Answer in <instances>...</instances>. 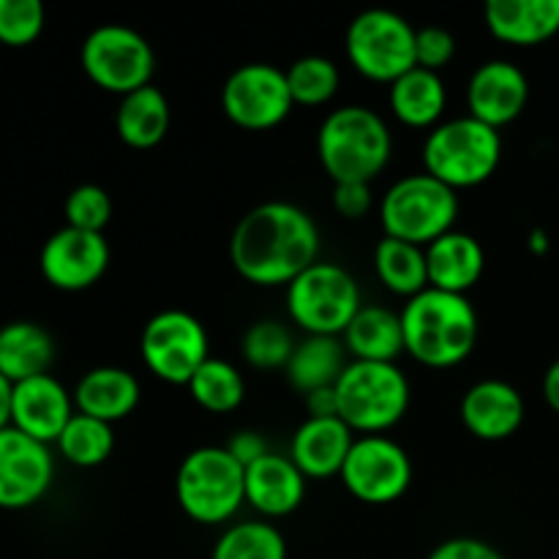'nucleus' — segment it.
<instances>
[{
  "label": "nucleus",
  "instance_id": "obj_3",
  "mask_svg": "<svg viewBox=\"0 0 559 559\" xmlns=\"http://www.w3.org/2000/svg\"><path fill=\"white\" fill-rule=\"evenodd\" d=\"M391 151L385 120L360 104L333 109L317 134V153L333 183H371L388 167Z\"/></svg>",
  "mask_w": 559,
  "mask_h": 559
},
{
  "label": "nucleus",
  "instance_id": "obj_41",
  "mask_svg": "<svg viewBox=\"0 0 559 559\" xmlns=\"http://www.w3.org/2000/svg\"><path fill=\"white\" fill-rule=\"evenodd\" d=\"M306 409H309V418H338L336 385L306 393Z\"/></svg>",
  "mask_w": 559,
  "mask_h": 559
},
{
  "label": "nucleus",
  "instance_id": "obj_38",
  "mask_svg": "<svg viewBox=\"0 0 559 559\" xmlns=\"http://www.w3.org/2000/svg\"><path fill=\"white\" fill-rule=\"evenodd\" d=\"M426 559H506L497 546L486 544L480 538H451L435 546Z\"/></svg>",
  "mask_w": 559,
  "mask_h": 559
},
{
  "label": "nucleus",
  "instance_id": "obj_1",
  "mask_svg": "<svg viewBox=\"0 0 559 559\" xmlns=\"http://www.w3.org/2000/svg\"><path fill=\"white\" fill-rule=\"evenodd\" d=\"M320 254V229L293 202H262L251 207L229 238L233 267L260 287H289Z\"/></svg>",
  "mask_w": 559,
  "mask_h": 559
},
{
  "label": "nucleus",
  "instance_id": "obj_8",
  "mask_svg": "<svg viewBox=\"0 0 559 559\" xmlns=\"http://www.w3.org/2000/svg\"><path fill=\"white\" fill-rule=\"evenodd\" d=\"M358 282L336 262H314L287 287V311L309 336H344L360 311Z\"/></svg>",
  "mask_w": 559,
  "mask_h": 559
},
{
  "label": "nucleus",
  "instance_id": "obj_30",
  "mask_svg": "<svg viewBox=\"0 0 559 559\" xmlns=\"http://www.w3.org/2000/svg\"><path fill=\"white\" fill-rule=\"evenodd\" d=\"M112 424H104V420L82 413H74V418L69 420L63 435L58 437V451L63 453L66 462L82 469L98 467V464L107 462L112 456Z\"/></svg>",
  "mask_w": 559,
  "mask_h": 559
},
{
  "label": "nucleus",
  "instance_id": "obj_7",
  "mask_svg": "<svg viewBox=\"0 0 559 559\" xmlns=\"http://www.w3.org/2000/svg\"><path fill=\"white\" fill-rule=\"evenodd\" d=\"M459 216V197L431 175L396 180L380 202V222L388 238L429 246L451 233Z\"/></svg>",
  "mask_w": 559,
  "mask_h": 559
},
{
  "label": "nucleus",
  "instance_id": "obj_25",
  "mask_svg": "<svg viewBox=\"0 0 559 559\" xmlns=\"http://www.w3.org/2000/svg\"><path fill=\"white\" fill-rule=\"evenodd\" d=\"M344 347L353 360L393 364L404 353L402 314L385 306H360L344 331Z\"/></svg>",
  "mask_w": 559,
  "mask_h": 559
},
{
  "label": "nucleus",
  "instance_id": "obj_37",
  "mask_svg": "<svg viewBox=\"0 0 559 559\" xmlns=\"http://www.w3.org/2000/svg\"><path fill=\"white\" fill-rule=\"evenodd\" d=\"M453 55H456V38L445 27L429 25L415 33V63H418V69L440 74V69L451 63Z\"/></svg>",
  "mask_w": 559,
  "mask_h": 559
},
{
  "label": "nucleus",
  "instance_id": "obj_16",
  "mask_svg": "<svg viewBox=\"0 0 559 559\" xmlns=\"http://www.w3.org/2000/svg\"><path fill=\"white\" fill-rule=\"evenodd\" d=\"M530 98V82L511 60H489L469 76L467 107L469 118L500 131L524 112Z\"/></svg>",
  "mask_w": 559,
  "mask_h": 559
},
{
  "label": "nucleus",
  "instance_id": "obj_23",
  "mask_svg": "<svg viewBox=\"0 0 559 559\" xmlns=\"http://www.w3.org/2000/svg\"><path fill=\"white\" fill-rule=\"evenodd\" d=\"M140 404V382L131 371L118 366H98L91 369L74 388L76 413L115 424L131 415Z\"/></svg>",
  "mask_w": 559,
  "mask_h": 559
},
{
  "label": "nucleus",
  "instance_id": "obj_24",
  "mask_svg": "<svg viewBox=\"0 0 559 559\" xmlns=\"http://www.w3.org/2000/svg\"><path fill=\"white\" fill-rule=\"evenodd\" d=\"M55 360V342L38 322L16 320L0 328V374L16 385L31 377L49 374Z\"/></svg>",
  "mask_w": 559,
  "mask_h": 559
},
{
  "label": "nucleus",
  "instance_id": "obj_26",
  "mask_svg": "<svg viewBox=\"0 0 559 559\" xmlns=\"http://www.w3.org/2000/svg\"><path fill=\"white\" fill-rule=\"evenodd\" d=\"M347 369V347L338 336H306L295 344L287 364V380L298 393H314L333 388Z\"/></svg>",
  "mask_w": 559,
  "mask_h": 559
},
{
  "label": "nucleus",
  "instance_id": "obj_14",
  "mask_svg": "<svg viewBox=\"0 0 559 559\" xmlns=\"http://www.w3.org/2000/svg\"><path fill=\"white\" fill-rule=\"evenodd\" d=\"M55 459L49 445L22 435L14 426L0 429V508L25 511L49 491Z\"/></svg>",
  "mask_w": 559,
  "mask_h": 559
},
{
  "label": "nucleus",
  "instance_id": "obj_9",
  "mask_svg": "<svg viewBox=\"0 0 559 559\" xmlns=\"http://www.w3.org/2000/svg\"><path fill=\"white\" fill-rule=\"evenodd\" d=\"M415 27L391 9L360 11L347 27V58L358 74L396 82L415 69Z\"/></svg>",
  "mask_w": 559,
  "mask_h": 559
},
{
  "label": "nucleus",
  "instance_id": "obj_21",
  "mask_svg": "<svg viewBox=\"0 0 559 559\" xmlns=\"http://www.w3.org/2000/svg\"><path fill=\"white\" fill-rule=\"evenodd\" d=\"M486 27L516 47H535L559 33V0H489Z\"/></svg>",
  "mask_w": 559,
  "mask_h": 559
},
{
  "label": "nucleus",
  "instance_id": "obj_28",
  "mask_svg": "<svg viewBox=\"0 0 559 559\" xmlns=\"http://www.w3.org/2000/svg\"><path fill=\"white\" fill-rule=\"evenodd\" d=\"M118 136L129 147H153L167 136L169 131V102L158 87L147 85L120 98L118 115H115Z\"/></svg>",
  "mask_w": 559,
  "mask_h": 559
},
{
  "label": "nucleus",
  "instance_id": "obj_18",
  "mask_svg": "<svg viewBox=\"0 0 559 559\" xmlns=\"http://www.w3.org/2000/svg\"><path fill=\"white\" fill-rule=\"evenodd\" d=\"M462 420L478 440L500 442L516 435L524 424V399L511 382L480 380L464 393Z\"/></svg>",
  "mask_w": 559,
  "mask_h": 559
},
{
  "label": "nucleus",
  "instance_id": "obj_40",
  "mask_svg": "<svg viewBox=\"0 0 559 559\" xmlns=\"http://www.w3.org/2000/svg\"><path fill=\"white\" fill-rule=\"evenodd\" d=\"M227 448L229 453H233L235 459H238L243 467H249V464H254L257 459H262L267 451V442L262 440V435H257V431H235L233 440H229Z\"/></svg>",
  "mask_w": 559,
  "mask_h": 559
},
{
  "label": "nucleus",
  "instance_id": "obj_5",
  "mask_svg": "<svg viewBox=\"0 0 559 559\" xmlns=\"http://www.w3.org/2000/svg\"><path fill=\"white\" fill-rule=\"evenodd\" d=\"M175 495L189 519L224 524L246 502V467L227 448H197L180 462Z\"/></svg>",
  "mask_w": 559,
  "mask_h": 559
},
{
  "label": "nucleus",
  "instance_id": "obj_32",
  "mask_svg": "<svg viewBox=\"0 0 559 559\" xmlns=\"http://www.w3.org/2000/svg\"><path fill=\"white\" fill-rule=\"evenodd\" d=\"M211 559H287V540L267 522L233 524L218 535Z\"/></svg>",
  "mask_w": 559,
  "mask_h": 559
},
{
  "label": "nucleus",
  "instance_id": "obj_2",
  "mask_svg": "<svg viewBox=\"0 0 559 559\" xmlns=\"http://www.w3.org/2000/svg\"><path fill=\"white\" fill-rule=\"evenodd\" d=\"M402 328L404 349L431 369L459 366L478 344V314L467 295L435 287L409 298L402 311Z\"/></svg>",
  "mask_w": 559,
  "mask_h": 559
},
{
  "label": "nucleus",
  "instance_id": "obj_11",
  "mask_svg": "<svg viewBox=\"0 0 559 559\" xmlns=\"http://www.w3.org/2000/svg\"><path fill=\"white\" fill-rule=\"evenodd\" d=\"M140 353L147 369L173 385H189L191 377L211 358L205 328L183 309L153 314L142 331Z\"/></svg>",
  "mask_w": 559,
  "mask_h": 559
},
{
  "label": "nucleus",
  "instance_id": "obj_4",
  "mask_svg": "<svg viewBox=\"0 0 559 559\" xmlns=\"http://www.w3.org/2000/svg\"><path fill=\"white\" fill-rule=\"evenodd\" d=\"M500 131L469 115L440 123L424 145L426 175L451 186L453 191L473 189L489 180L500 167Z\"/></svg>",
  "mask_w": 559,
  "mask_h": 559
},
{
  "label": "nucleus",
  "instance_id": "obj_22",
  "mask_svg": "<svg viewBox=\"0 0 559 559\" xmlns=\"http://www.w3.org/2000/svg\"><path fill=\"white\" fill-rule=\"evenodd\" d=\"M426 267H429V287L464 295L484 276V246L473 235L451 229L442 238H437L435 243H429Z\"/></svg>",
  "mask_w": 559,
  "mask_h": 559
},
{
  "label": "nucleus",
  "instance_id": "obj_33",
  "mask_svg": "<svg viewBox=\"0 0 559 559\" xmlns=\"http://www.w3.org/2000/svg\"><path fill=\"white\" fill-rule=\"evenodd\" d=\"M338 82H342V76H338L336 63L322 58V55H306L287 69L293 102L306 104V107H320V104L331 102L338 91Z\"/></svg>",
  "mask_w": 559,
  "mask_h": 559
},
{
  "label": "nucleus",
  "instance_id": "obj_13",
  "mask_svg": "<svg viewBox=\"0 0 559 559\" xmlns=\"http://www.w3.org/2000/svg\"><path fill=\"white\" fill-rule=\"evenodd\" d=\"M287 71L271 63H246L227 76L222 87V107L235 126L265 131L287 120L293 109Z\"/></svg>",
  "mask_w": 559,
  "mask_h": 559
},
{
  "label": "nucleus",
  "instance_id": "obj_43",
  "mask_svg": "<svg viewBox=\"0 0 559 559\" xmlns=\"http://www.w3.org/2000/svg\"><path fill=\"white\" fill-rule=\"evenodd\" d=\"M11 393H14V385L0 374V429L11 426Z\"/></svg>",
  "mask_w": 559,
  "mask_h": 559
},
{
  "label": "nucleus",
  "instance_id": "obj_12",
  "mask_svg": "<svg viewBox=\"0 0 559 559\" xmlns=\"http://www.w3.org/2000/svg\"><path fill=\"white\" fill-rule=\"evenodd\" d=\"M338 478L355 500L388 506L407 495L413 484V462L399 442L382 435H366L353 442Z\"/></svg>",
  "mask_w": 559,
  "mask_h": 559
},
{
  "label": "nucleus",
  "instance_id": "obj_10",
  "mask_svg": "<svg viewBox=\"0 0 559 559\" xmlns=\"http://www.w3.org/2000/svg\"><path fill=\"white\" fill-rule=\"evenodd\" d=\"M82 69L109 93H129L151 85L156 71V55L147 38L126 25H102L91 31L82 41Z\"/></svg>",
  "mask_w": 559,
  "mask_h": 559
},
{
  "label": "nucleus",
  "instance_id": "obj_42",
  "mask_svg": "<svg viewBox=\"0 0 559 559\" xmlns=\"http://www.w3.org/2000/svg\"><path fill=\"white\" fill-rule=\"evenodd\" d=\"M544 399L551 409L559 415V358L549 366L544 374Z\"/></svg>",
  "mask_w": 559,
  "mask_h": 559
},
{
  "label": "nucleus",
  "instance_id": "obj_31",
  "mask_svg": "<svg viewBox=\"0 0 559 559\" xmlns=\"http://www.w3.org/2000/svg\"><path fill=\"white\" fill-rule=\"evenodd\" d=\"M189 393L207 413H233L246 396V385L240 371L222 358H207L189 382Z\"/></svg>",
  "mask_w": 559,
  "mask_h": 559
},
{
  "label": "nucleus",
  "instance_id": "obj_34",
  "mask_svg": "<svg viewBox=\"0 0 559 559\" xmlns=\"http://www.w3.org/2000/svg\"><path fill=\"white\" fill-rule=\"evenodd\" d=\"M240 349H243V358L249 366L260 371H276L287 369L295 353V342L282 322L260 320L243 333Z\"/></svg>",
  "mask_w": 559,
  "mask_h": 559
},
{
  "label": "nucleus",
  "instance_id": "obj_19",
  "mask_svg": "<svg viewBox=\"0 0 559 559\" xmlns=\"http://www.w3.org/2000/svg\"><path fill=\"white\" fill-rule=\"evenodd\" d=\"M306 497V475L289 456L265 453L246 467V502L267 519L298 511Z\"/></svg>",
  "mask_w": 559,
  "mask_h": 559
},
{
  "label": "nucleus",
  "instance_id": "obj_20",
  "mask_svg": "<svg viewBox=\"0 0 559 559\" xmlns=\"http://www.w3.org/2000/svg\"><path fill=\"white\" fill-rule=\"evenodd\" d=\"M355 431L342 418H306L298 426L289 448V459L306 478L342 475L344 462L353 451Z\"/></svg>",
  "mask_w": 559,
  "mask_h": 559
},
{
  "label": "nucleus",
  "instance_id": "obj_15",
  "mask_svg": "<svg viewBox=\"0 0 559 559\" xmlns=\"http://www.w3.org/2000/svg\"><path fill=\"white\" fill-rule=\"evenodd\" d=\"M44 278L55 289L80 293L93 287L109 267V243L104 233H85V229L63 227L49 235L38 257Z\"/></svg>",
  "mask_w": 559,
  "mask_h": 559
},
{
  "label": "nucleus",
  "instance_id": "obj_29",
  "mask_svg": "<svg viewBox=\"0 0 559 559\" xmlns=\"http://www.w3.org/2000/svg\"><path fill=\"white\" fill-rule=\"evenodd\" d=\"M374 271L377 278L385 284L391 293L415 298L424 289H429V267H426V251L407 240L382 238L374 249Z\"/></svg>",
  "mask_w": 559,
  "mask_h": 559
},
{
  "label": "nucleus",
  "instance_id": "obj_35",
  "mask_svg": "<svg viewBox=\"0 0 559 559\" xmlns=\"http://www.w3.org/2000/svg\"><path fill=\"white\" fill-rule=\"evenodd\" d=\"M66 227L85 229V233H104L112 218V200L96 183H82L66 197Z\"/></svg>",
  "mask_w": 559,
  "mask_h": 559
},
{
  "label": "nucleus",
  "instance_id": "obj_6",
  "mask_svg": "<svg viewBox=\"0 0 559 559\" xmlns=\"http://www.w3.org/2000/svg\"><path fill=\"white\" fill-rule=\"evenodd\" d=\"M338 418L353 431L382 435L404 418L409 407V382L396 364L349 360L336 382Z\"/></svg>",
  "mask_w": 559,
  "mask_h": 559
},
{
  "label": "nucleus",
  "instance_id": "obj_27",
  "mask_svg": "<svg viewBox=\"0 0 559 559\" xmlns=\"http://www.w3.org/2000/svg\"><path fill=\"white\" fill-rule=\"evenodd\" d=\"M445 82L437 71L409 69L407 74L391 82V109L404 126L413 129H426L435 126L445 112Z\"/></svg>",
  "mask_w": 559,
  "mask_h": 559
},
{
  "label": "nucleus",
  "instance_id": "obj_39",
  "mask_svg": "<svg viewBox=\"0 0 559 559\" xmlns=\"http://www.w3.org/2000/svg\"><path fill=\"white\" fill-rule=\"evenodd\" d=\"M333 207L344 218H364L371 207V186L336 183V189H333Z\"/></svg>",
  "mask_w": 559,
  "mask_h": 559
},
{
  "label": "nucleus",
  "instance_id": "obj_17",
  "mask_svg": "<svg viewBox=\"0 0 559 559\" xmlns=\"http://www.w3.org/2000/svg\"><path fill=\"white\" fill-rule=\"evenodd\" d=\"M74 418V396L52 374L16 382L11 393V426L33 440L58 442L69 420Z\"/></svg>",
  "mask_w": 559,
  "mask_h": 559
},
{
  "label": "nucleus",
  "instance_id": "obj_36",
  "mask_svg": "<svg viewBox=\"0 0 559 559\" xmlns=\"http://www.w3.org/2000/svg\"><path fill=\"white\" fill-rule=\"evenodd\" d=\"M44 31V5L38 0H0V41L9 47L33 44Z\"/></svg>",
  "mask_w": 559,
  "mask_h": 559
}]
</instances>
